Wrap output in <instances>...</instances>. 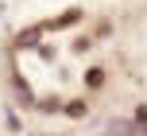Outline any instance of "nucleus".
<instances>
[{
    "label": "nucleus",
    "instance_id": "7ed1b4c3",
    "mask_svg": "<svg viewBox=\"0 0 147 136\" xmlns=\"http://www.w3.org/2000/svg\"><path fill=\"white\" fill-rule=\"evenodd\" d=\"M66 113H70V117H81V113H85V105H81V101H74V105H66Z\"/></svg>",
    "mask_w": 147,
    "mask_h": 136
},
{
    "label": "nucleus",
    "instance_id": "f257e3e1",
    "mask_svg": "<svg viewBox=\"0 0 147 136\" xmlns=\"http://www.w3.org/2000/svg\"><path fill=\"white\" fill-rule=\"evenodd\" d=\"M39 31H43V27H31V31H23V35H20V47H27V43H35V39H39Z\"/></svg>",
    "mask_w": 147,
    "mask_h": 136
},
{
    "label": "nucleus",
    "instance_id": "f03ea898",
    "mask_svg": "<svg viewBox=\"0 0 147 136\" xmlns=\"http://www.w3.org/2000/svg\"><path fill=\"white\" fill-rule=\"evenodd\" d=\"M85 82H89V86H101V82H105V74H101V70H89Z\"/></svg>",
    "mask_w": 147,
    "mask_h": 136
}]
</instances>
